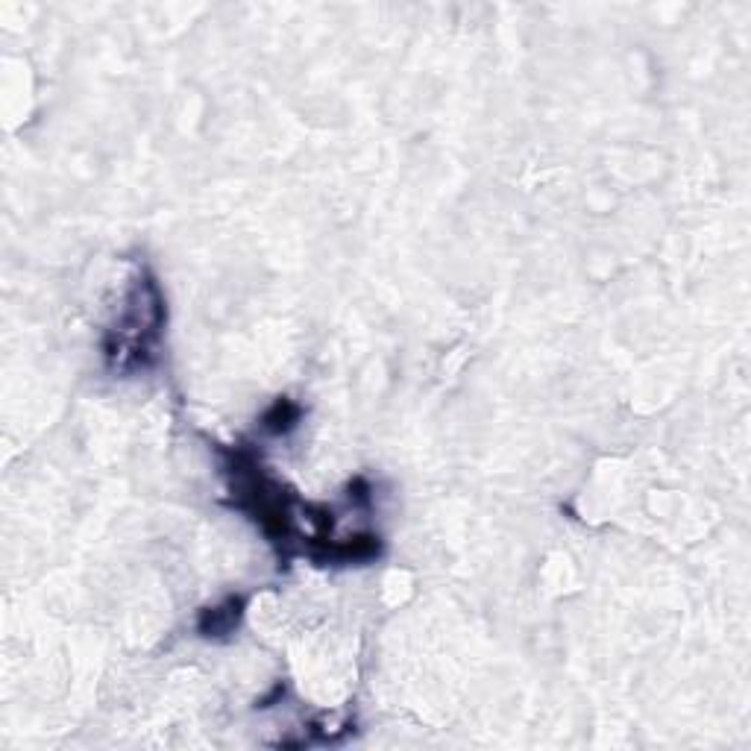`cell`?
Returning <instances> with one entry per match:
<instances>
[{
	"label": "cell",
	"mask_w": 751,
	"mask_h": 751,
	"mask_svg": "<svg viewBox=\"0 0 751 751\" xmlns=\"http://www.w3.org/2000/svg\"><path fill=\"white\" fill-rule=\"evenodd\" d=\"M297 420H300V408L291 399H279L265 414V429H270V432H288V429L297 426Z\"/></svg>",
	"instance_id": "cell-3"
},
{
	"label": "cell",
	"mask_w": 751,
	"mask_h": 751,
	"mask_svg": "<svg viewBox=\"0 0 751 751\" xmlns=\"http://www.w3.org/2000/svg\"><path fill=\"white\" fill-rule=\"evenodd\" d=\"M165 323V303L159 294V285L150 276L135 279L130 291V303L124 306L118 326L112 329L106 341V358L112 367L121 370H138L153 358V344L162 335Z\"/></svg>",
	"instance_id": "cell-1"
},
{
	"label": "cell",
	"mask_w": 751,
	"mask_h": 751,
	"mask_svg": "<svg viewBox=\"0 0 751 751\" xmlns=\"http://www.w3.org/2000/svg\"><path fill=\"white\" fill-rule=\"evenodd\" d=\"M241 614H244V599H235V596H232V599H226L218 608L203 611L197 628H200V634H206V637H223V634L235 631V625L241 622Z\"/></svg>",
	"instance_id": "cell-2"
}]
</instances>
